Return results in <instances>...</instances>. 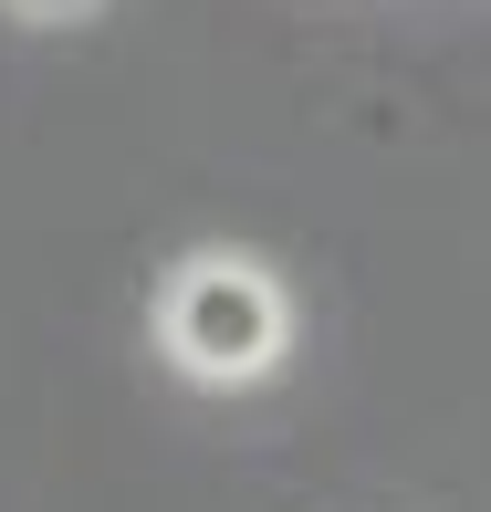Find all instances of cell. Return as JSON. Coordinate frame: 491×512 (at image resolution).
Returning <instances> with one entry per match:
<instances>
[{
  "mask_svg": "<svg viewBox=\"0 0 491 512\" xmlns=\"http://www.w3.org/2000/svg\"><path fill=\"white\" fill-rule=\"evenodd\" d=\"M0 11H11V21H95L105 0H0Z\"/></svg>",
  "mask_w": 491,
  "mask_h": 512,
  "instance_id": "7a4b0ae2",
  "label": "cell"
},
{
  "mask_svg": "<svg viewBox=\"0 0 491 512\" xmlns=\"http://www.w3.org/2000/svg\"><path fill=\"white\" fill-rule=\"evenodd\" d=\"M157 356L199 387H262L293 356V293L251 251H189L157 283Z\"/></svg>",
  "mask_w": 491,
  "mask_h": 512,
  "instance_id": "6da1fadb",
  "label": "cell"
}]
</instances>
